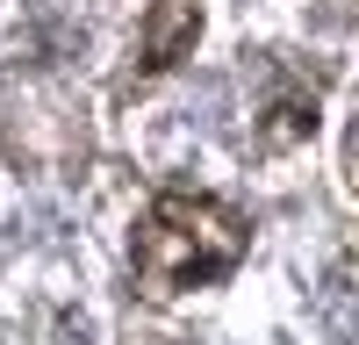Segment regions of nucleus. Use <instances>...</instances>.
<instances>
[{
    "label": "nucleus",
    "mask_w": 359,
    "mask_h": 345,
    "mask_svg": "<svg viewBox=\"0 0 359 345\" xmlns=\"http://www.w3.org/2000/svg\"><path fill=\"white\" fill-rule=\"evenodd\" d=\"M230 209H216V201H194V194H165L151 216L137 223V266L144 280L158 288V295H180V288H201V280H223L237 259L223 252H201V230H216Z\"/></svg>",
    "instance_id": "f257e3e1"
}]
</instances>
